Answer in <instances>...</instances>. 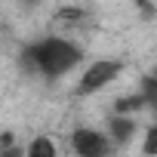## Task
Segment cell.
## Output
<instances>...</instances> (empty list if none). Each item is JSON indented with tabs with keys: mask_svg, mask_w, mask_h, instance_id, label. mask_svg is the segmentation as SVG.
Returning a JSON list of instances; mask_svg holds the SVG:
<instances>
[{
	"mask_svg": "<svg viewBox=\"0 0 157 157\" xmlns=\"http://www.w3.org/2000/svg\"><path fill=\"white\" fill-rule=\"evenodd\" d=\"M80 62H83V49L68 37H56V34L40 37L19 49V68L25 74L43 77V80H59Z\"/></svg>",
	"mask_w": 157,
	"mask_h": 157,
	"instance_id": "cell-1",
	"label": "cell"
},
{
	"mask_svg": "<svg viewBox=\"0 0 157 157\" xmlns=\"http://www.w3.org/2000/svg\"><path fill=\"white\" fill-rule=\"evenodd\" d=\"M123 71V62L120 59H96V62H90L86 68H83V74H80V80H77V86H74V96H96L99 90H105L108 83H114L117 80V74Z\"/></svg>",
	"mask_w": 157,
	"mask_h": 157,
	"instance_id": "cell-2",
	"label": "cell"
},
{
	"mask_svg": "<svg viewBox=\"0 0 157 157\" xmlns=\"http://www.w3.org/2000/svg\"><path fill=\"white\" fill-rule=\"evenodd\" d=\"M71 151L80 154V157H105L114 151V142L99 132V129H90V126H77L71 132Z\"/></svg>",
	"mask_w": 157,
	"mask_h": 157,
	"instance_id": "cell-3",
	"label": "cell"
},
{
	"mask_svg": "<svg viewBox=\"0 0 157 157\" xmlns=\"http://www.w3.org/2000/svg\"><path fill=\"white\" fill-rule=\"evenodd\" d=\"M139 132V123H136V114H114L108 117V139L114 142V148H123L126 142H132Z\"/></svg>",
	"mask_w": 157,
	"mask_h": 157,
	"instance_id": "cell-4",
	"label": "cell"
},
{
	"mask_svg": "<svg viewBox=\"0 0 157 157\" xmlns=\"http://www.w3.org/2000/svg\"><path fill=\"white\" fill-rule=\"evenodd\" d=\"M145 108H151V102H148V96H145L142 90H136L132 96H120V99L114 102V114H139V111H145Z\"/></svg>",
	"mask_w": 157,
	"mask_h": 157,
	"instance_id": "cell-5",
	"label": "cell"
},
{
	"mask_svg": "<svg viewBox=\"0 0 157 157\" xmlns=\"http://www.w3.org/2000/svg\"><path fill=\"white\" fill-rule=\"evenodd\" d=\"M52 19L59 25H83L86 22V10H80V6H62V10H56Z\"/></svg>",
	"mask_w": 157,
	"mask_h": 157,
	"instance_id": "cell-6",
	"label": "cell"
},
{
	"mask_svg": "<svg viewBox=\"0 0 157 157\" xmlns=\"http://www.w3.org/2000/svg\"><path fill=\"white\" fill-rule=\"evenodd\" d=\"M25 151H28L31 157H56V145H52L49 139H43V136H37Z\"/></svg>",
	"mask_w": 157,
	"mask_h": 157,
	"instance_id": "cell-7",
	"label": "cell"
},
{
	"mask_svg": "<svg viewBox=\"0 0 157 157\" xmlns=\"http://www.w3.org/2000/svg\"><path fill=\"white\" fill-rule=\"evenodd\" d=\"M139 90L148 96L151 108H157V80H154V74H145V77H142V86H139Z\"/></svg>",
	"mask_w": 157,
	"mask_h": 157,
	"instance_id": "cell-8",
	"label": "cell"
},
{
	"mask_svg": "<svg viewBox=\"0 0 157 157\" xmlns=\"http://www.w3.org/2000/svg\"><path fill=\"white\" fill-rule=\"evenodd\" d=\"M145 154H157V126H151L145 136Z\"/></svg>",
	"mask_w": 157,
	"mask_h": 157,
	"instance_id": "cell-9",
	"label": "cell"
},
{
	"mask_svg": "<svg viewBox=\"0 0 157 157\" xmlns=\"http://www.w3.org/2000/svg\"><path fill=\"white\" fill-rule=\"evenodd\" d=\"M22 3H25V6L31 10V6H37V3H40V0H22Z\"/></svg>",
	"mask_w": 157,
	"mask_h": 157,
	"instance_id": "cell-10",
	"label": "cell"
}]
</instances>
